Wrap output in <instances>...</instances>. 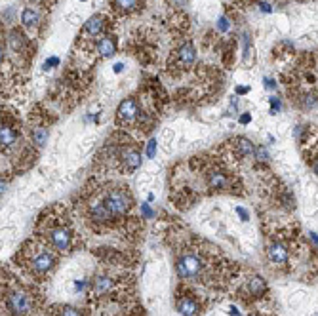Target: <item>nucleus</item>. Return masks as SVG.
Masks as SVG:
<instances>
[{"mask_svg":"<svg viewBox=\"0 0 318 316\" xmlns=\"http://www.w3.org/2000/svg\"><path fill=\"white\" fill-rule=\"evenodd\" d=\"M101 200H103L105 208L109 210V214L112 215V219L124 217L130 212L132 204H134V198L130 195V191H126V188L122 187L109 188Z\"/></svg>","mask_w":318,"mask_h":316,"instance_id":"obj_1","label":"nucleus"},{"mask_svg":"<svg viewBox=\"0 0 318 316\" xmlns=\"http://www.w3.org/2000/svg\"><path fill=\"white\" fill-rule=\"evenodd\" d=\"M27 267L35 276H44L55 267V256L46 248L35 246V251L27 254Z\"/></svg>","mask_w":318,"mask_h":316,"instance_id":"obj_2","label":"nucleus"},{"mask_svg":"<svg viewBox=\"0 0 318 316\" xmlns=\"http://www.w3.org/2000/svg\"><path fill=\"white\" fill-rule=\"evenodd\" d=\"M175 269H177L179 278H183V280H195V278H200V274L204 271V261L195 251H185L177 259Z\"/></svg>","mask_w":318,"mask_h":316,"instance_id":"obj_3","label":"nucleus"},{"mask_svg":"<svg viewBox=\"0 0 318 316\" xmlns=\"http://www.w3.org/2000/svg\"><path fill=\"white\" fill-rule=\"evenodd\" d=\"M33 307L31 295L21 288H14L6 293V308L12 316H25Z\"/></svg>","mask_w":318,"mask_h":316,"instance_id":"obj_4","label":"nucleus"},{"mask_svg":"<svg viewBox=\"0 0 318 316\" xmlns=\"http://www.w3.org/2000/svg\"><path fill=\"white\" fill-rule=\"evenodd\" d=\"M46 238L50 242V246L57 251H69L73 246V231L65 225H57V227L48 229Z\"/></svg>","mask_w":318,"mask_h":316,"instance_id":"obj_5","label":"nucleus"},{"mask_svg":"<svg viewBox=\"0 0 318 316\" xmlns=\"http://www.w3.org/2000/svg\"><path fill=\"white\" fill-rule=\"evenodd\" d=\"M138 103L136 99H124V101L118 105V111H116V120L120 124H132L134 120L138 118Z\"/></svg>","mask_w":318,"mask_h":316,"instance_id":"obj_6","label":"nucleus"},{"mask_svg":"<svg viewBox=\"0 0 318 316\" xmlns=\"http://www.w3.org/2000/svg\"><path fill=\"white\" fill-rule=\"evenodd\" d=\"M206 183H208V187L210 188H227L229 187V177H227V173L221 170H210L206 173Z\"/></svg>","mask_w":318,"mask_h":316,"instance_id":"obj_7","label":"nucleus"},{"mask_svg":"<svg viewBox=\"0 0 318 316\" xmlns=\"http://www.w3.org/2000/svg\"><path fill=\"white\" fill-rule=\"evenodd\" d=\"M177 310L183 316H195L198 314L200 307H198V303L190 295H179L177 297Z\"/></svg>","mask_w":318,"mask_h":316,"instance_id":"obj_8","label":"nucleus"},{"mask_svg":"<svg viewBox=\"0 0 318 316\" xmlns=\"http://www.w3.org/2000/svg\"><path fill=\"white\" fill-rule=\"evenodd\" d=\"M90 215H92V219L97 223H107L112 219V215L109 214V210L105 208L103 200H95L90 204Z\"/></svg>","mask_w":318,"mask_h":316,"instance_id":"obj_9","label":"nucleus"},{"mask_svg":"<svg viewBox=\"0 0 318 316\" xmlns=\"http://www.w3.org/2000/svg\"><path fill=\"white\" fill-rule=\"evenodd\" d=\"M103 27H105V17L103 16H92L90 19H88L86 23H84V34H88V36H97V34L103 33Z\"/></svg>","mask_w":318,"mask_h":316,"instance_id":"obj_10","label":"nucleus"},{"mask_svg":"<svg viewBox=\"0 0 318 316\" xmlns=\"http://www.w3.org/2000/svg\"><path fill=\"white\" fill-rule=\"evenodd\" d=\"M18 139V132L14 130V126H10L8 122H2V130H0V143L2 149H10Z\"/></svg>","mask_w":318,"mask_h":316,"instance_id":"obj_11","label":"nucleus"},{"mask_svg":"<svg viewBox=\"0 0 318 316\" xmlns=\"http://www.w3.org/2000/svg\"><path fill=\"white\" fill-rule=\"evenodd\" d=\"M269 259L275 263V265H284L288 261V249L284 248L280 242H275L271 248H269Z\"/></svg>","mask_w":318,"mask_h":316,"instance_id":"obj_12","label":"nucleus"},{"mask_svg":"<svg viewBox=\"0 0 318 316\" xmlns=\"http://www.w3.org/2000/svg\"><path fill=\"white\" fill-rule=\"evenodd\" d=\"M122 162L126 166V170H138L141 166V154H139L138 149H128L126 153L122 154Z\"/></svg>","mask_w":318,"mask_h":316,"instance_id":"obj_13","label":"nucleus"},{"mask_svg":"<svg viewBox=\"0 0 318 316\" xmlns=\"http://www.w3.org/2000/svg\"><path fill=\"white\" fill-rule=\"evenodd\" d=\"M97 51L101 57H111L112 53L116 51V40L112 36H103L99 42H97Z\"/></svg>","mask_w":318,"mask_h":316,"instance_id":"obj_14","label":"nucleus"},{"mask_svg":"<svg viewBox=\"0 0 318 316\" xmlns=\"http://www.w3.org/2000/svg\"><path fill=\"white\" fill-rule=\"evenodd\" d=\"M234 147H236V153H238V156H242V158L256 156V151H258V147L253 145L249 139H244V137H240V139L234 143Z\"/></svg>","mask_w":318,"mask_h":316,"instance_id":"obj_15","label":"nucleus"},{"mask_svg":"<svg viewBox=\"0 0 318 316\" xmlns=\"http://www.w3.org/2000/svg\"><path fill=\"white\" fill-rule=\"evenodd\" d=\"M177 57H179V61L183 63V65H190V63H195V59H197V50H195V46L190 42L183 44L179 48V51H177Z\"/></svg>","mask_w":318,"mask_h":316,"instance_id":"obj_16","label":"nucleus"},{"mask_svg":"<svg viewBox=\"0 0 318 316\" xmlns=\"http://www.w3.org/2000/svg\"><path fill=\"white\" fill-rule=\"evenodd\" d=\"M38 21H40V14H38L35 8H25L21 12V23H23V27H27V29L38 27Z\"/></svg>","mask_w":318,"mask_h":316,"instance_id":"obj_17","label":"nucleus"},{"mask_svg":"<svg viewBox=\"0 0 318 316\" xmlns=\"http://www.w3.org/2000/svg\"><path fill=\"white\" fill-rule=\"evenodd\" d=\"M112 6L120 14H132V12L139 10L141 0H112Z\"/></svg>","mask_w":318,"mask_h":316,"instance_id":"obj_18","label":"nucleus"},{"mask_svg":"<svg viewBox=\"0 0 318 316\" xmlns=\"http://www.w3.org/2000/svg\"><path fill=\"white\" fill-rule=\"evenodd\" d=\"M112 288V280L111 278H107V276H97L94 280V291L95 293H99V295H103L107 291Z\"/></svg>","mask_w":318,"mask_h":316,"instance_id":"obj_19","label":"nucleus"},{"mask_svg":"<svg viewBox=\"0 0 318 316\" xmlns=\"http://www.w3.org/2000/svg\"><path fill=\"white\" fill-rule=\"evenodd\" d=\"M267 290V286H265V282L261 280V278H251L249 280V284H248V291L253 295V297H259V295H263V291Z\"/></svg>","mask_w":318,"mask_h":316,"instance_id":"obj_20","label":"nucleus"},{"mask_svg":"<svg viewBox=\"0 0 318 316\" xmlns=\"http://www.w3.org/2000/svg\"><path fill=\"white\" fill-rule=\"evenodd\" d=\"M10 46H12L14 51H19L25 46V36L19 33V31H14V33L10 34Z\"/></svg>","mask_w":318,"mask_h":316,"instance_id":"obj_21","label":"nucleus"},{"mask_svg":"<svg viewBox=\"0 0 318 316\" xmlns=\"http://www.w3.org/2000/svg\"><path fill=\"white\" fill-rule=\"evenodd\" d=\"M55 316H84L77 307H71V305H65V307H57L55 310Z\"/></svg>","mask_w":318,"mask_h":316,"instance_id":"obj_22","label":"nucleus"},{"mask_svg":"<svg viewBox=\"0 0 318 316\" xmlns=\"http://www.w3.org/2000/svg\"><path fill=\"white\" fill-rule=\"evenodd\" d=\"M46 137H48V132H46V130H35V132H33V139H35L36 145H44V143H46Z\"/></svg>","mask_w":318,"mask_h":316,"instance_id":"obj_23","label":"nucleus"},{"mask_svg":"<svg viewBox=\"0 0 318 316\" xmlns=\"http://www.w3.org/2000/svg\"><path fill=\"white\" fill-rule=\"evenodd\" d=\"M256 156H258V160H267L269 154H267L265 149H258V151H256Z\"/></svg>","mask_w":318,"mask_h":316,"instance_id":"obj_24","label":"nucleus"},{"mask_svg":"<svg viewBox=\"0 0 318 316\" xmlns=\"http://www.w3.org/2000/svg\"><path fill=\"white\" fill-rule=\"evenodd\" d=\"M155 147H156V141H151V143H149V149H147V154H149V156H155Z\"/></svg>","mask_w":318,"mask_h":316,"instance_id":"obj_25","label":"nucleus"},{"mask_svg":"<svg viewBox=\"0 0 318 316\" xmlns=\"http://www.w3.org/2000/svg\"><path fill=\"white\" fill-rule=\"evenodd\" d=\"M227 27H229L227 19H225V17H221V19H219V31H227Z\"/></svg>","mask_w":318,"mask_h":316,"instance_id":"obj_26","label":"nucleus"},{"mask_svg":"<svg viewBox=\"0 0 318 316\" xmlns=\"http://www.w3.org/2000/svg\"><path fill=\"white\" fill-rule=\"evenodd\" d=\"M271 103H273V112H276V109H280V101H278L276 97H273V99H271Z\"/></svg>","mask_w":318,"mask_h":316,"instance_id":"obj_27","label":"nucleus"},{"mask_svg":"<svg viewBox=\"0 0 318 316\" xmlns=\"http://www.w3.org/2000/svg\"><path fill=\"white\" fill-rule=\"evenodd\" d=\"M236 212H238V215H240L242 219H244V221H246V219H248V214H246V212H244V210H242V208H238V210H236Z\"/></svg>","mask_w":318,"mask_h":316,"instance_id":"obj_28","label":"nucleus"},{"mask_svg":"<svg viewBox=\"0 0 318 316\" xmlns=\"http://www.w3.org/2000/svg\"><path fill=\"white\" fill-rule=\"evenodd\" d=\"M312 171L318 175V158H314V162H312Z\"/></svg>","mask_w":318,"mask_h":316,"instance_id":"obj_29","label":"nucleus"},{"mask_svg":"<svg viewBox=\"0 0 318 316\" xmlns=\"http://www.w3.org/2000/svg\"><path fill=\"white\" fill-rule=\"evenodd\" d=\"M310 240H312V242H314V244L318 246V236L314 234V232H310Z\"/></svg>","mask_w":318,"mask_h":316,"instance_id":"obj_30","label":"nucleus"},{"mask_svg":"<svg viewBox=\"0 0 318 316\" xmlns=\"http://www.w3.org/2000/svg\"><path fill=\"white\" fill-rule=\"evenodd\" d=\"M242 122H244V124H246V122H249V120H251V116H249V114H244V116H242Z\"/></svg>","mask_w":318,"mask_h":316,"instance_id":"obj_31","label":"nucleus"},{"mask_svg":"<svg viewBox=\"0 0 318 316\" xmlns=\"http://www.w3.org/2000/svg\"><path fill=\"white\" fill-rule=\"evenodd\" d=\"M259 6H261V10H265V12H271V8H269V4H259Z\"/></svg>","mask_w":318,"mask_h":316,"instance_id":"obj_32","label":"nucleus"},{"mask_svg":"<svg viewBox=\"0 0 318 316\" xmlns=\"http://www.w3.org/2000/svg\"><path fill=\"white\" fill-rule=\"evenodd\" d=\"M31 2H35V4H38V2H42V0H31Z\"/></svg>","mask_w":318,"mask_h":316,"instance_id":"obj_33","label":"nucleus"},{"mask_svg":"<svg viewBox=\"0 0 318 316\" xmlns=\"http://www.w3.org/2000/svg\"><path fill=\"white\" fill-rule=\"evenodd\" d=\"M251 316H258V314H251Z\"/></svg>","mask_w":318,"mask_h":316,"instance_id":"obj_34","label":"nucleus"}]
</instances>
